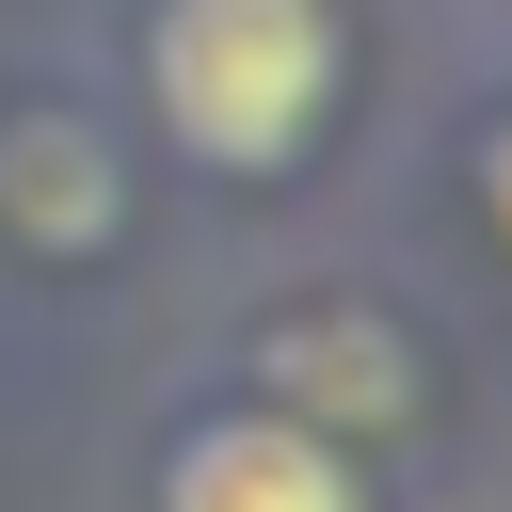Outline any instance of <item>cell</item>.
I'll return each mask as SVG.
<instances>
[{"instance_id": "6da1fadb", "label": "cell", "mask_w": 512, "mask_h": 512, "mask_svg": "<svg viewBox=\"0 0 512 512\" xmlns=\"http://www.w3.org/2000/svg\"><path fill=\"white\" fill-rule=\"evenodd\" d=\"M144 80L208 176H288L336 112V16L320 0H160Z\"/></svg>"}, {"instance_id": "7a4b0ae2", "label": "cell", "mask_w": 512, "mask_h": 512, "mask_svg": "<svg viewBox=\"0 0 512 512\" xmlns=\"http://www.w3.org/2000/svg\"><path fill=\"white\" fill-rule=\"evenodd\" d=\"M160 512H368V496H352L336 432H304V416L256 400V416H192V432H176Z\"/></svg>"}, {"instance_id": "3957f363", "label": "cell", "mask_w": 512, "mask_h": 512, "mask_svg": "<svg viewBox=\"0 0 512 512\" xmlns=\"http://www.w3.org/2000/svg\"><path fill=\"white\" fill-rule=\"evenodd\" d=\"M0 208L32 224V240H112V144L96 128H64V112H32V128H0Z\"/></svg>"}, {"instance_id": "277c9868", "label": "cell", "mask_w": 512, "mask_h": 512, "mask_svg": "<svg viewBox=\"0 0 512 512\" xmlns=\"http://www.w3.org/2000/svg\"><path fill=\"white\" fill-rule=\"evenodd\" d=\"M480 208H496V240H512V128L480 144Z\"/></svg>"}]
</instances>
